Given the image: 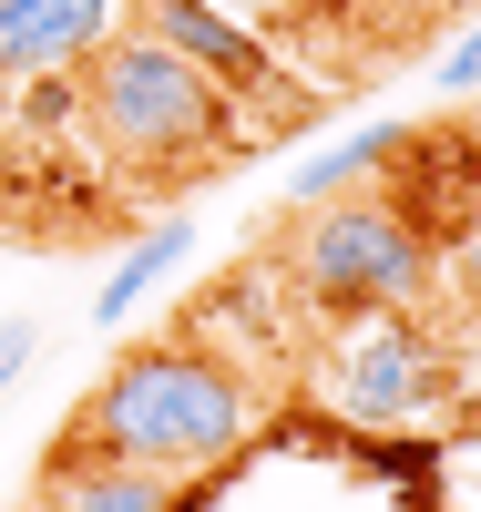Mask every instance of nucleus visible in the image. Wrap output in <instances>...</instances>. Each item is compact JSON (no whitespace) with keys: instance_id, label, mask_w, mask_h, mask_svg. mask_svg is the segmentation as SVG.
Here are the masks:
<instances>
[{"instance_id":"nucleus-10","label":"nucleus","mask_w":481,"mask_h":512,"mask_svg":"<svg viewBox=\"0 0 481 512\" xmlns=\"http://www.w3.org/2000/svg\"><path fill=\"white\" fill-rule=\"evenodd\" d=\"M451 297H461V318L481 328V226H471V236L451 246Z\"/></svg>"},{"instance_id":"nucleus-6","label":"nucleus","mask_w":481,"mask_h":512,"mask_svg":"<svg viewBox=\"0 0 481 512\" xmlns=\"http://www.w3.org/2000/svg\"><path fill=\"white\" fill-rule=\"evenodd\" d=\"M31 512H185V482L154 472V461H123V451H93V441L52 431Z\"/></svg>"},{"instance_id":"nucleus-3","label":"nucleus","mask_w":481,"mask_h":512,"mask_svg":"<svg viewBox=\"0 0 481 512\" xmlns=\"http://www.w3.org/2000/svg\"><path fill=\"white\" fill-rule=\"evenodd\" d=\"M308 400L338 410L348 431H420L461 400V349L420 318V297H389V308H338L308 318V349H297Z\"/></svg>"},{"instance_id":"nucleus-1","label":"nucleus","mask_w":481,"mask_h":512,"mask_svg":"<svg viewBox=\"0 0 481 512\" xmlns=\"http://www.w3.org/2000/svg\"><path fill=\"white\" fill-rule=\"evenodd\" d=\"M72 441L93 451H123V461H154V472H215V461H236L246 431H256V379L236 359L195 349L185 328L164 338H134V349H113L103 379L72 400L62 420Z\"/></svg>"},{"instance_id":"nucleus-9","label":"nucleus","mask_w":481,"mask_h":512,"mask_svg":"<svg viewBox=\"0 0 481 512\" xmlns=\"http://www.w3.org/2000/svg\"><path fill=\"white\" fill-rule=\"evenodd\" d=\"M226 21H246L256 41H287V31H328L338 21V0H215Z\"/></svg>"},{"instance_id":"nucleus-8","label":"nucleus","mask_w":481,"mask_h":512,"mask_svg":"<svg viewBox=\"0 0 481 512\" xmlns=\"http://www.w3.org/2000/svg\"><path fill=\"white\" fill-rule=\"evenodd\" d=\"M185 256H195V226H144L134 246H123V267L103 277V297H93V328H123V318H134V308H144V297H154L174 267H185Z\"/></svg>"},{"instance_id":"nucleus-7","label":"nucleus","mask_w":481,"mask_h":512,"mask_svg":"<svg viewBox=\"0 0 481 512\" xmlns=\"http://www.w3.org/2000/svg\"><path fill=\"white\" fill-rule=\"evenodd\" d=\"M113 31V0H0V82H52Z\"/></svg>"},{"instance_id":"nucleus-13","label":"nucleus","mask_w":481,"mask_h":512,"mask_svg":"<svg viewBox=\"0 0 481 512\" xmlns=\"http://www.w3.org/2000/svg\"><path fill=\"white\" fill-rule=\"evenodd\" d=\"M410 11H471V0H410Z\"/></svg>"},{"instance_id":"nucleus-11","label":"nucleus","mask_w":481,"mask_h":512,"mask_svg":"<svg viewBox=\"0 0 481 512\" xmlns=\"http://www.w3.org/2000/svg\"><path fill=\"white\" fill-rule=\"evenodd\" d=\"M31 359H41V338H31L21 318H0V390H11V379H21Z\"/></svg>"},{"instance_id":"nucleus-5","label":"nucleus","mask_w":481,"mask_h":512,"mask_svg":"<svg viewBox=\"0 0 481 512\" xmlns=\"http://www.w3.org/2000/svg\"><path fill=\"white\" fill-rule=\"evenodd\" d=\"M134 31H154L164 52H185L215 93H226L236 113H277V123H297L308 103L287 93V62H277V41H256L246 21H226L215 0H144V21Z\"/></svg>"},{"instance_id":"nucleus-4","label":"nucleus","mask_w":481,"mask_h":512,"mask_svg":"<svg viewBox=\"0 0 481 512\" xmlns=\"http://www.w3.org/2000/svg\"><path fill=\"white\" fill-rule=\"evenodd\" d=\"M430 216L410 195L379 185H348L328 205H297V226L277 246V267L297 287V308L308 318H338V308H389V297H420L430 287Z\"/></svg>"},{"instance_id":"nucleus-12","label":"nucleus","mask_w":481,"mask_h":512,"mask_svg":"<svg viewBox=\"0 0 481 512\" xmlns=\"http://www.w3.org/2000/svg\"><path fill=\"white\" fill-rule=\"evenodd\" d=\"M441 93H481V31H471V41H461V52L441 62Z\"/></svg>"},{"instance_id":"nucleus-2","label":"nucleus","mask_w":481,"mask_h":512,"mask_svg":"<svg viewBox=\"0 0 481 512\" xmlns=\"http://www.w3.org/2000/svg\"><path fill=\"white\" fill-rule=\"evenodd\" d=\"M72 103L93 123V154H113L123 175H154V185L226 175L246 154V113L215 93L185 52H164L154 31H103L93 52H82Z\"/></svg>"}]
</instances>
